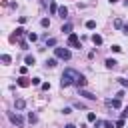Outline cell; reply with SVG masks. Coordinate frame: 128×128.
<instances>
[{
	"label": "cell",
	"mask_w": 128,
	"mask_h": 128,
	"mask_svg": "<svg viewBox=\"0 0 128 128\" xmlns=\"http://www.w3.org/2000/svg\"><path fill=\"white\" fill-rule=\"evenodd\" d=\"M80 74L74 70V68H66L64 72H62V78H60V86L62 88H68L70 84H74L76 82V78H78Z\"/></svg>",
	"instance_id": "1"
},
{
	"label": "cell",
	"mask_w": 128,
	"mask_h": 128,
	"mask_svg": "<svg viewBox=\"0 0 128 128\" xmlns=\"http://www.w3.org/2000/svg\"><path fill=\"white\" fill-rule=\"evenodd\" d=\"M54 54H56V58H60V60H70V58H72V52H70L68 48H62V46H56V48H54Z\"/></svg>",
	"instance_id": "2"
},
{
	"label": "cell",
	"mask_w": 128,
	"mask_h": 128,
	"mask_svg": "<svg viewBox=\"0 0 128 128\" xmlns=\"http://www.w3.org/2000/svg\"><path fill=\"white\" fill-rule=\"evenodd\" d=\"M8 118H10V122H12L14 126H18V128L24 126V118H22L18 112H16V114H14V112H8Z\"/></svg>",
	"instance_id": "3"
},
{
	"label": "cell",
	"mask_w": 128,
	"mask_h": 128,
	"mask_svg": "<svg viewBox=\"0 0 128 128\" xmlns=\"http://www.w3.org/2000/svg\"><path fill=\"white\" fill-rule=\"evenodd\" d=\"M68 46L70 48H80V40H78V34L76 32L68 34Z\"/></svg>",
	"instance_id": "4"
},
{
	"label": "cell",
	"mask_w": 128,
	"mask_h": 128,
	"mask_svg": "<svg viewBox=\"0 0 128 128\" xmlns=\"http://www.w3.org/2000/svg\"><path fill=\"white\" fill-rule=\"evenodd\" d=\"M86 82H88V80H86V76H84V74H80V76L76 78V82H74V86H78V88L82 90V88L86 86Z\"/></svg>",
	"instance_id": "5"
},
{
	"label": "cell",
	"mask_w": 128,
	"mask_h": 128,
	"mask_svg": "<svg viewBox=\"0 0 128 128\" xmlns=\"http://www.w3.org/2000/svg\"><path fill=\"white\" fill-rule=\"evenodd\" d=\"M14 106H16V110H24L26 108V100L24 98H16L14 100Z\"/></svg>",
	"instance_id": "6"
},
{
	"label": "cell",
	"mask_w": 128,
	"mask_h": 128,
	"mask_svg": "<svg viewBox=\"0 0 128 128\" xmlns=\"http://www.w3.org/2000/svg\"><path fill=\"white\" fill-rule=\"evenodd\" d=\"M18 86H22V88L30 86V78H26V76H20V78H18Z\"/></svg>",
	"instance_id": "7"
},
{
	"label": "cell",
	"mask_w": 128,
	"mask_h": 128,
	"mask_svg": "<svg viewBox=\"0 0 128 128\" xmlns=\"http://www.w3.org/2000/svg\"><path fill=\"white\" fill-rule=\"evenodd\" d=\"M80 96H84V98H88V100H96V96H94L92 92H88V90H84V88L80 90Z\"/></svg>",
	"instance_id": "8"
},
{
	"label": "cell",
	"mask_w": 128,
	"mask_h": 128,
	"mask_svg": "<svg viewBox=\"0 0 128 128\" xmlns=\"http://www.w3.org/2000/svg\"><path fill=\"white\" fill-rule=\"evenodd\" d=\"M62 32H64V34H72V22L62 24Z\"/></svg>",
	"instance_id": "9"
},
{
	"label": "cell",
	"mask_w": 128,
	"mask_h": 128,
	"mask_svg": "<svg viewBox=\"0 0 128 128\" xmlns=\"http://www.w3.org/2000/svg\"><path fill=\"white\" fill-rule=\"evenodd\" d=\"M104 64H106V68H110V70H112V68H116V64H118V62H116L114 58H106V62H104Z\"/></svg>",
	"instance_id": "10"
},
{
	"label": "cell",
	"mask_w": 128,
	"mask_h": 128,
	"mask_svg": "<svg viewBox=\"0 0 128 128\" xmlns=\"http://www.w3.org/2000/svg\"><path fill=\"white\" fill-rule=\"evenodd\" d=\"M106 104L112 106V108H120V100H118V98H114V100H106Z\"/></svg>",
	"instance_id": "11"
},
{
	"label": "cell",
	"mask_w": 128,
	"mask_h": 128,
	"mask_svg": "<svg viewBox=\"0 0 128 128\" xmlns=\"http://www.w3.org/2000/svg\"><path fill=\"white\" fill-rule=\"evenodd\" d=\"M58 14H60V18H66V16H68V8H66V6H60V8H58Z\"/></svg>",
	"instance_id": "12"
},
{
	"label": "cell",
	"mask_w": 128,
	"mask_h": 128,
	"mask_svg": "<svg viewBox=\"0 0 128 128\" xmlns=\"http://www.w3.org/2000/svg\"><path fill=\"white\" fill-rule=\"evenodd\" d=\"M114 28L122 30V28H124V20H122V18H116V20H114Z\"/></svg>",
	"instance_id": "13"
},
{
	"label": "cell",
	"mask_w": 128,
	"mask_h": 128,
	"mask_svg": "<svg viewBox=\"0 0 128 128\" xmlns=\"http://www.w3.org/2000/svg\"><path fill=\"white\" fill-rule=\"evenodd\" d=\"M92 42H94L96 46H100V44H102V36H100V34H92Z\"/></svg>",
	"instance_id": "14"
},
{
	"label": "cell",
	"mask_w": 128,
	"mask_h": 128,
	"mask_svg": "<svg viewBox=\"0 0 128 128\" xmlns=\"http://www.w3.org/2000/svg\"><path fill=\"white\" fill-rule=\"evenodd\" d=\"M24 62H26V64H28V66H34V62H36V58H34V56H30V54H28V56H26V58H24Z\"/></svg>",
	"instance_id": "15"
},
{
	"label": "cell",
	"mask_w": 128,
	"mask_h": 128,
	"mask_svg": "<svg viewBox=\"0 0 128 128\" xmlns=\"http://www.w3.org/2000/svg\"><path fill=\"white\" fill-rule=\"evenodd\" d=\"M86 28H88V30H94V28H96V22H94V20H88V22H86Z\"/></svg>",
	"instance_id": "16"
},
{
	"label": "cell",
	"mask_w": 128,
	"mask_h": 128,
	"mask_svg": "<svg viewBox=\"0 0 128 128\" xmlns=\"http://www.w3.org/2000/svg\"><path fill=\"white\" fill-rule=\"evenodd\" d=\"M58 62H56V58H50V60H46V66H50V68H54Z\"/></svg>",
	"instance_id": "17"
},
{
	"label": "cell",
	"mask_w": 128,
	"mask_h": 128,
	"mask_svg": "<svg viewBox=\"0 0 128 128\" xmlns=\"http://www.w3.org/2000/svg\"><path fill=\"white\" fill-rule=\"evenodd\" d=\"M104 128H116V124L114 122H110V120H104V124H102Z\"/></svg>",
	"instance_id": "18"
},
{
	"label": "cell",
	"mask_w": 128,
	"mask_h": 128,
	"mask_svg": "<svg viewBox=\"0 0 128 128\" xmlns=\"http://www.w3.org/2000/svg\"><path fill=\"white\" fill-rule=\"evenodd\" d=\"M58 8H60V6H56V2H50V12H52V14L58 12Z\"/></svg>",
	"instance_id": "19"
},
{
	"label": "cell",
	"mask_w": 128,
	"mask_h": 128,
	"mask_svg": "<svg viewBox=\"0 0 128 128\" xmlns=\"http://www.w3.org/2000/svg\"><path fill=\"white\" fill-rule=\"evenodd\" d=\"M40 24H42V28H48V26H50V20H48V18H42Z\"/></svg>",
	"instance_id": "20"
},
{
	"label": "cell",
	"mask_w": 128,
	"mask_h": 128,
	"mask_svg": "<svg viewBox=\"0 0 128 128\" xmlns=\"http://www.w3.org/2000/svg\"><path fill=\"white\" fill-rule=\"evenodd\" d=\"M28 40H30V42H36V40H38V36H36L34 32H28Z\"/></svg>",
	"instance_id": "21"
},
{
	"label": "cell",
	"mask_w": 128,
	"mask_h": 128,
	"mask_svg": "<svg viewBox=\"0 0 128 128\" xmlns=\"http://www.w3.org/2000/svg\"><path fill=\"white\" fill-rule=\"evenodd\" d=\"M2 62H4V64H10V62H12V58H10L8 54H2Z\"/></svg>",
	"instance_id": "22"
},
{
	"label": "cell",
	"mask_w": 128,
	"mask_h": 128,
	"mask_svg": "<svg viewBox=\"0 0 128 128\" xmlns=\"http://www.w3.org/2000/svg\"><path fill=\"white\" fill-rule=\"evenodd\" d=\"M86 118H88V122H96V114H94V112H88Z\"/></svg>",
	"instance_id": "23"
},
{
	"label": "cell",
	"mask_w": 128,
	"mask_h": 128,
	"mask_svg": "<svg viewBox=\"0 0 128 128\" xmlns=\"http://www.w3.org/2000/svg\"><path fill=\"white\" fill-rule=\"evenodd\" d=\"M46 46H56V38H48L46 40Z\"/></svg>",
	"instance_id": "24"
},
{
	"label": "cell",
	"mask_w": 128,
	"mask_h": 128,
	"mask_svg": "<svg viewBox=\"0 0 128 128\" xmlns=\"http://www.w3.org/2000/svg\"><path fill=\"white\" fill-rule=\"evenodd\" d=\"M24 32H26V30H24V28H16V36H14V38H18V36H22V34H24Z\"/></svg>",
	"instance_id": "25"
},
{
	"label": "cell",
	"mask_w": 128,
	"mask_h": 128,
	"mask_svg": "<svg viewBox=\"0 0 128 128\" xmlns=\"http://www.w3.org/2000/svg\"><path fill=\"white\" fill-rule=\"evenodd\" d=\"M28 122H36V114H34V112L28 114Z\"/></svg>",
	"instance_id": "26"
},
{
	"label": "cell",
	"mask_w": 128,
	"mask_h": 128,
	"mask_svg": "<svg viewBox=\"0 0 128 128\" xmlns=\"http://www.w3.org/2000/svg\"><path fill=\"white\" fill-rule=\"evenodd\" d=\"M114 124H116V128H122V126H124V118H120V120H116Z\"/></svg>",
	"instance_id": "27"
},
{
	"label": "cell",
	"mask_w": 128,
	"mask_h": 128,
	"mask_svg": "<svg viewBox=\"0 0 128 128\" xmlns=\"http://www.w3.org/2000/svg\"><path fill=\"white\" fill-rule=\"evenodd\" d=\"M112 52H122V46H118V44H114V46H112Z\"/></svg>",
	"instance_id": "28"
},
{
	"label": "cell",
	"mask_w": 128,
	"mask_h": 128,
	"mask_svg": "<svg viewBox=\"0 0 128 128\" xmlns=\"http://www.w3.org/2000/svg\"><path fill=\"white\" fill-rule=\"evenodd\" d=\"M116 98H118V100H122V98H124V90H120V92H116Z\"/></svg>",
	"instance_id": "29"
},
{
	"label": "cell",
	"mask_w": 128,
	"mask_h": 128,
	"mask_svg": "<svg viewBox=\"0 0 128 128\" xmlns=\"http://www.w3.org/2000/svg\"><path fill=\"white\" fill-rule=\"evenodd\" d=\"M120 84H122L124 88H128V80H126V78H120Z\"/></svg>",
	"instance_id": "30"
},
{
	"label": "cell",
	"mask_w": 128,
	"mask_h": 128,
	"mask_svg": "<svg viewBox=\"0 0 128 128\" xmlns=\"http://www.w3.org/2000/svg\"><path fill=\"white\" fill-rule=\"evenodd\" d=\"M42 90H50V82H44L42 84Z\"/></svg>",
	"instance_id": "31"
},
{
	"label": "cell",
	"mask_w": 128,
	"mask_h": 128,
	"mask_svg": "<svg viewBox=\"0 0 128 128\" xmlns=\"http://www.w3.org/2000/svg\"><path fill=\"white\" fill-rule=\"evenodd\" d=\"M122 32H124V34H126V36H128V22H126V24H124V28H122Z\"/></svg>",
	"instance_id": "32"
},
{
	"label": "cell",
	"mask_w": 128,
	"mask_h": 128,
	"mask_svg": "<svg viewBox=\"0 0 128 128\" xmlns=\"http://www.w3.org/2000/svg\"><path fill=\"white\" fill-rule=\"evenodd\" d=\"M64 128H76V126H74V124H66Z\"/></svg>",
	"instance_id": "33"
},
{
	"label": "cell",
	"mask_w": 128,
	"mask_h": 128,
	"mask_svg": "<svg viewBox=\"0 0 128 128\" xmlns=\"http://www.w3.org/2000/svg\"><path fill=\"white\" fill-rule=\"evenodd\" d=\"M124 6H126V8H128V0H124Z\"/></svg>",
	"instance_id": "34"
},
{
	"label": "cell",
	"mask_w": 128,
	"mask_h": 128,
	"mask_svg": "<svg viewBox=\"0 0 128 128\" xmlns=\"http://www.w3.org/2000/svg\"><path fill=\"white\" fill-rule=\"evenodd\" d=\"M114 2H118V0H110V4H114Z\"/></svg>",
	"instance_id": "35"
}]
</instances>
